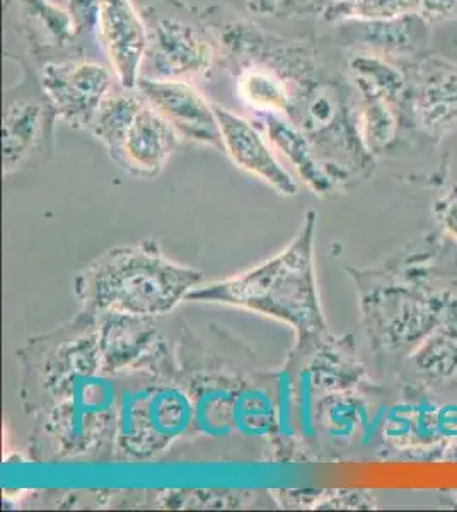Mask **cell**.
Segmentation results:
<instances>
[{
  "label": "cell",
  "mask_w": 457,
  "mask_h": 512,
  "mask_svg": "<svg viewBox=\"0 0 457 512\" xmlns=\"http://www.w3.org/2000/svg\"><path fill=\"white\" fill-rule=\"evenodd\" d=\"M57 4H62V6H67V0H55Z\"/></svg>",
  "instance_id": "27"
},
{
  "label": "cell",
  "mask_w": 457,
  "mask_h": 512,
  "mask_svg": "<svg viewBox=\"0 0 457 512\" xmlns=\"http://www.w3.org/2000/svg\"><path fill=\"white\" fill-rule=\"evenodd\" d=\"M197 268L174 263L156 241L115 246L74 279L82 308L105 315L157 318L168 315L202 284Z\"/></svg>",
  "instance_id": "2"
},
{
  "label": "cell",
  "mask_w": 457,
  "mask_h": 512,
  "mask_svg": "<svg viewBox=\"0 0 457 512\" xmlns=\"http://www.w3.org/2000/svg\"><path fill=\"white\" fill-rule=\"evenodd\" d=\"M420 0H330L321 18L328 23L389 21L418 14Z\"/></svg>",
  "instance_id": "22"
},
{
  "label": "cell",
  "mask_w": 457,
  "mask_h": 512,
  "mask_svg": "<svg viewBox=\"0 0 457 512\" xmlns=\"http://www.w3.org/2000/svg\"><path fill=\"white\" fill-rule=\"evenodd\" d=\"M251 120L267 137L273 151L282 154V158L314 193L328 195L335 190V183L319 163L309 140L289 118L285 115H251Z\"/></svg>",
  "instance_id": "19"
},
{
  "label": "cell",
  "mask_w": 457,
  "mask_h": 512,
  "mask_svg": "<svg viewBox=\"0 0 457 512\" xmlns=\"http://www.w3.org/2000/svg\"><path fill=\"white\" fill-rule=\"evenodd\" d=\"M4 9L7 30H16L38 65L86 52L69 7L55 0H6Z\"/></svg>",
  "instance_id": "12"
},
{
  "label": "cell",
  "mask_w": 457,
  "mask_h": 512,
  "mask_svg": "<svg viewBox=\"0 0 457 512\" xmlns=\"http://www.w3.org/2000/svg\"><path fill=\"white\" fill-rule=\"evenodd\" d=\"M23 79L4 94L2 147L4 175L12 176L45 163L53 151L57 113L48 103L38 74L31 72L23 60Z\"/></svg>",
  "instance_id": "8"
},
{
  "label": "cell",
  "mask_w": 457,
  "mask_h": 512,
  "mask_svg": "<svg viewBox=\"0 0 457 512\" xmlns=\"http://www.w3.org/2000/svg\"><path fill=\"white\" fill-rule=\"evenodd\" d=\"M180 140L173 125L144 101L110 158L130 175L154 178L168 166Z\"/></svg>",
  "instance_id": "16"
},
{
  "label": "cell",
  "mask_w": 457,
  "mask_h": 512,
  "mask_svg": "<svg viewBox=\"0 0 457 512\" xmlns=\"http://www.w3.org/2000/svg\"><path fill=\"white\" fill-rule=\"evenodd\" d=\"M137 93L173 125L181 139L224 151L215 103L195 82L140 77Z\"/></svg>",
  "instance_id": "13"
},
{
  "label": "cell",
  "mask_w": 457,
  "mask_h": 512,
  "mask_svg": "<svg viewBox=\"0 0 457 512\" xmlns=\"http://www.w3.org/2000/svg\"><path fill=\"white\" fill-rule=\"evenodd\" d=\"M118 384L110 374L82 379L41 414V436L57 458L98 453L116 441Z\"/></svg>",
  "instance_id": "6"
},
{
  "label": "cell",
  "mask_w": 457,
  "mask_h": 512,
  "mask_svg": "<svg viewBox=\"0 0 457 512\" xmlns=\"http://www.w3.org/2000/svg\"><path fill=\"white\" fill-rule=\"evenodd\" d=\"M38 79L58 120L87 130L106 96L115 89L110 65L86 55H72L40 65Z\"/></svg>",
  "instance_id": "9"
},
{
  "label": "cell",
  "mask_w": 457,
  "mask_h": 512,
  "mask_svg": "<svg viewBox=\"0 0 457 512\" xmlns=\"http://www.w3.org/2000/svg\"><path fill=\"white\" fill-rule=\"evenodd\" d=\"M408 79L405 117L432 139L457 128V62L440 55H422L403 64Z\"/></svg>",
  "instance_id": "10"
},
{
  "label": "cell",
  "mask_w": 457,
  "mask_h": 512,
  "mask_svg": "<svg viewBox=\"0 0 457 512\" xmlns=\"http://www.w3.org/2000/svg\"><path fill=\"white\" fill-rule=\"evenodd\" d=\"M285 117L309 140L336 187L365 175L374 164L360 135L357 93L348 76L319 65L297 82Z\"/></svg>",
  "instance_id": "3"
},
{
  "label": "cell",
  "mask_w": 457,
  "mask_h": 512,
  "mask_svg": "<svg viewBox=\"0 0 457 512\" xmlns=\"http://www.w3.org/2000/svg\"><path fill=\"white\" fill-rule=\"evenodd\" d=\"M215 113L227 158L280 195L294 197L299 192L296 178L278 161L273 147L256 123L217 103Z\"/></svg>",
  "instance_id": "15"
},
{
  "label": "cell",
  "mask_w": 457,
  "mask_h": 512,
  "mask_svg": "<svg viewBox=\"0 0 457 512\" xmlns=\"http://www.w3.org/2000/svg\"><path fill=\"white\" fill-rule=\"evenodd\" d=\"M142 14L149 31L142 77L197 82L212 76L222 59L212 26L159 6L147 7Z\"/></svg>",
  "instance_id": "7"
},
{
  "label": "cell",
  "mask_w": 457,
  "mask_h": 512,
  "mask_svg": "<svg viewBox=\"0 0 457 512\" xmlns=\"http://www.w3.org/2000/svg\"><path fill=\"white\" fill-rule=\"evenodd\" d=\"M234 11L263 19H302L323 16L330 0H217Z\"/></svg>",
  "instance_id": "23"
},
{
  "label": "cell",
  "mask_w": 457,
  "mask_h": 512,
  "mask_svg": "<svg viewBox=\"0 0 457 512\" xmlns=\"http://www.w3.org/2000/svg\"><path fill=\"white\" fill-rule=\"evenodd\" d=\"M439 219L447 233L457 239V197L447 198L439 204Z\"/></svg>",
  "instance_id": "26"
},
{
  "label": "cell",
  "mask_w": 457,
  "mask_h": 512,
  "mask_svg": "<svg viewBox=\"0 0 457 512\" xmlns=\"http://www.w3.org/2000/svg\"><path fill=\"white\" fill-rule=\"evenodd\" d=\"M355 89L359 130L367 151L377 156L393 144L400 132L401 111L391 99L371 89Z\"/></svg>",
  "instance_id": "21"
},
{
  "label": "cell",
  "mask_w": 457,
  "mask_h": 512,
  "mask_svg": "<svg viewBox=\"0 0 457 512\" xmlns=\"http://www.w3.org/2000/svg\"><path fill=\"white\" fill-rule=\"evenodd\" d=\"M152 318L99 315L101 371L110 376L144 373L171 376L176 371L168 349L151 325Z\"/></svg>",
  "instance_id": "11"
},
{
  "label": "cell",
  "mask_w": 457,
  "mask_h": 512,
  "mask_svg": "<svg viewBox=\"0 0 457 512\" xmlns=\"http://www.w3.org/2000/svg\"><path fill=\"white\" fill-rule=\"evenodd\" d=\"M98 38L120 88L135 91L144 67L149 31L134 0H99Z\"/></svg>",
  "instance_id": "14"
},
{
  "label": "cell",
  "mask_w": 457,
  "mask_h": 512,
  "mask_svg": "<svg viewBox=\"0 0 457 512\" xmlns=\"http://www.w3.org/2000/svg\"><path fill=\"white\" fill-rule=\"evenodd\" d=\"M418 14L429 24L452 21L457 18V0H420Z\"/></svg>",
  "instance_id": "25"
},
{
  "label": "cell",
  "mask_w": 457,
  "mask_h": 512,
  "mask_svg": "<svg viewBox=\"0 0 457 512\" xmlns=\"http://www.w3.org/2000/svg\"><path fill=\"white\" fill-rule=\"evenodd\" d=\"M232 427L244 437H272L277 434V383L275 374L248 379L241 384Z\"/></svg>",
  "instance_id": "20"
},
{
  "label": "cell",
  "mask_w": 457,
  "mask_h": 512,
  "mask_svg": "<svg viewBox=\"0 0 457 512\" xmlns=\"http://www.w3.org/2000/svg\"><path fill=\"white\" fill-rule=\"evenodd\" d=\"M234 94L251 115H287L296 84L284 72L258 60L232 64Z\"/></svg>",
  "instance_id": "18"
},
{
  "label": "cell",
  "mask_w": 457,
  "mask_h": 512,
  "mask_svg": "<svg viewBox=\"0 0 457 512\" xmlns=\"http://www.w3.org/2000/svg\"><path fill=\"white\" fill-rule=\"evenodd\" d=\"M195 425V408L185 388L140 373L135 384H118L116 446L132 458L162 453Z\"/></svg>",
  "instance_id": "5"
},
{
  "label": "cell",
  "mask_w": 457,
  "mask_h": 512,
  "mask_svg": "<svg viewBox=\"0 0 457 512\" xmlns=\"http://www.w3.org/2000/svg\"><path fill=\"white\" fill-rule=\"evenodd\" d=\"M342 26L355 50L376 53L400 64L422 57L429 45L430 24L420 14L389 21H350Z\"/></svg>",
  "instance_id": "17"
},
{
  "label": "cell",
  "mask_w": 457,
  "mask_h": 512,
  "mask_svg": "<svg viewBox=\"0 0 457 512\" xmlns=\"http://www.w3.org/2000/svg\"><path fill=\"white\" fill-rule=\"evenodd\" d=\"M314 229L316 214L309 212L284 251L238 277L197 287L186 301L227 304L284 321L294 328L297 347L328 337L314 275Z\"/></svg>",
  "instance_id": "1"
},
{
  "label": "cell",
  "mask_w": 457,
  "mask_h": 512,
  "mask_svg": "<svg viewBox=\"0 0 457 512\" xmlns=\"http://www.w3.org/2000/svg\"><path fill=\"white\" fill-rule=\"evenodd\" d=\"M26 412L41 415L81 379L101 371L99 313H81L48 335L29 340L19 352Z\"/></svg>",
  "instance_id": "4"
},
{
  "label": "cell",
  "mask_w": 457,
  "mask_h": 512,
  "mask_svg": "<svg viewBox=\"0 0 457 512\" xmlns=\"http://www.w3.org/2000/svg\"><path fill=\"white\" fill-rule=\"evenodd\" d=\"M70 14L74 18L79 36L84 43L96 38V23H98L99 0H67Z\"/></svg>",
  "instance_id": "24"
}]
</instances>
